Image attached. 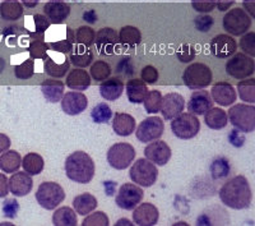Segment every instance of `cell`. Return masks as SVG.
<instances>
[{"label":"cell","mask_w":255,"mask_h":226,"mask_svg":"<svg viewBox=\"0 0 255 226\" xmlns=\"http://www.w3.org/2000/svg\"><path fill=\"white\" fill-rule=\"evenodd\" d=\"M220 198L225 206L232 210H245L250 207L253 193L247 178L238 175L225 183L220 189Z\"/></svg>","instance_id":"cell-1"},{"label":"cell","mask_w":255,"mask_h":226,"mask_svg":"<svg viewBox=\"0 0 255 226\" xmlns=\"http://www.w3.org/2000/svg\"><path fill=\"white\" fill-rule=\"evenodd\" d=\"M95 161L83 151H76L65 160V174L72 182L88 184L95 177Z\"/></svg>","instance_id":"cell-2"},{"label":"cell","mask_w":255,"mask_h":226,"mask_svg":"<svg viewBox=\"0 0 255 226\" xmlns=\"http://www.w3.org/2000/svg\"><path fill=\"white\" fill-rule=\"evenodd\" d=\"M232 127L244 133H252L255 129V107L253 105L236 104L227 114Z\"/></svg>","instance_id":"cell-3"},{"label":"cell","mask_w":255,"mask_h":226,"mask_svg":"<svg viewBox=\"0 0 255 226\" xmlns=\"http://www.w3.org/2000/svg\"><path fill=\"white\" fill-rule=\"evenodd\" d=\"M213 74L208 65L203 63L190 64L183 74V81L190 90H204L212 83Z\"/></svg>","instance_id":"cell-4"},{"label":"cell","mask_w":255,"mask_h":226,"mask_svg":"<svg viewBox=\"0 0 255 226\" xmlns=\"http://www.w3.org/2000/svg\"><path fill=\"white\" fill-rule=\"evenodd\" d=\"M253 18L243 8H232L227 10L222 20L223 28L231 36H243L252 27Z\"/></svg>","instance_id":"cell-5"},{"label":"cell","mask_w":255,"mask_h":226,"mask_svg":"<svg viewBox=\"0 0 255 226\" xmlns=\"http://www.w3.org/2000/svg\"><path fill=\"white\" fill-rule=\"evenodd\" d=\"M36 200L38 205L45 210H55L65 200V192L58 183L44 182L38 186L36 192Z\"/></svg>","instance_id":"cell-6"},{"label":"cell","mask_w":255,"mask_h":226,"mask_svg":"<svg viewBox=\"0 0 255 226\" xmlns=\"http://www.w3.org/2000/svg\"><path fill=\"white\" fill-rule=\"evenodd\" d=\"M158 177V170L156 165L147 159L136 160L129 170V178L136 186L143 188H149L156 183Z\"/></svg>","instance_id":"cell-7"},{"label":"cell","mask_w":255,"mask_h":226,"mask_svg":"<svg viewBox=\"0 0 255 226\" xmlns=\"http://www.w3.org/2000/svg\"><path fill=\"white\" fill-rule=\"evenodd\" d=\"M171 131L177 138L191 139L199 133L200 122L194 114L181 113L171 119Z\"/></svg>","instance_id":"cell-8"},{"label":"cell","mask_w":255,"mask_h":226,"mask_svg":"<svg viewBox=\"0 0 255 226\" xmlns=\"http://www.w3.org/2000/svg\"><path fill=\"white\" fill-rule=\"evenodd\" d=\"M135 150L130 143H115L108 151V163L116 170H125L133 164Z\"/></svg>","instance_id":"cell-9"},{"label":"cell","mask_w":255,"mask_h":226,"mask_svg":"<svg viewBox=\"0 0 255 226\" xmlns=\"http://www.w3.org/2000/svg\"><path fill=\"white\" fill-rule=\"evenodd\" d=\"M254 59L244 52H238V54L235 52L234 56L226 63V72L232 78L245 79L254 74Z\"/></svg>","instance_id":"cell-10"},{"label":"cell","mask_w":255,"mask_h":226,"mask_svg":"<svg viewBox=\"0 0 255 226\" xmlns=\"http://www.w3.org/2000/svg\"><path fill=\"white\" fill-rule=\"evenodd\" d=\"M143 189L133 183H125L119 188L115 203L118 207L125 211H133L143 200Z\"/></svg>","instance_id":"cell-11"},{"label":"cell","mask_w":255,"mask_h":226,"mask_svg":"<svg viewBox=\"0 0 255 226\" xmlns=\"http://www.w3.org/2000/svg\"><path fill=\"white\" fill-rule=\"evenodd\" d=\"M165 132V123L158 116H148L138 125L135 131L136 138L143 143H149L162 137Z\"/></svg>","instance_id":"cell-12"},{"label":"cell","mask_w":255,"mask_h":226,"mask_svg":"<svg viewBox=\"0 0 255 226\" xmlns=\"http://www.w3.org/2000/svg\"><path fill=\"white\" fill-rule=\"evenodd\" d=\"M60 102L64 113L70 116L79 115L88 106L87 96L83 92H78V91H72V92L63 95Z\"/></svg>","instance_id":"cell-13"},{"label":"cell","mask_w":255,"mask_h":226,"mask_svg":"<svg viewBox=\"0 0 255 226\" xmlns=\"http://www.w3.org/2000/svg\"><path fill=\"white\" fill-rule=\"evenodd\" d=\"M145 159L157 166H165L171 159V148L163 141H152L144 148Z\"/></svg>","instance_id":"cell-14"},{"label":"cell","mask_w":255,"mask_h":226,"mask_svg":"<svg viewBox=\"0 0 255 226\" xmlns=\"http://www.w3.org/2000/svg\"><path fill=\"white\" fill-rule=\"evenodd\" d=\"M238 50V42L230 35H217L212 38L211 52L218 59H227Z\"/></svg>","instance_id":"cell-15"},{"label":"cell","mask_w":255,"mask_h":226,"mask_svg":"<svg viewBox=\"0 0 255 226\" xmlns=\"http://www.w3.org/2000/svg\"><path fill=\"white\" fill-rule=\"evenodd\" d=\"M119 42V35L118 32L110 27L99 29L95 36V44L101 55H111L114 54L115 46Z\"/></svg>","instance_id":"cell-16"},{"label":"cell","mask_w":255,"mask_h":226,"mask_svg":"<svg viewBox=\"0 0 255 226\" xmlns=\"http://www.w3.org/2000/svg\"><path fill=\"white\" fill-rule=\"evenodd\" d=\"M185 107V100L180 93L170 92L162 96V105H161V113L165 120L174 119L175 116L181 114Z\"/></svg>","instance_id":"cell-17"},{"label":"cell","mask_w":255,"mask_h":226,"mask_svg":"<svg viewBox=\"0 0 255 226\" xmlns=\"http://www.w3.org/2000/svg\"><path fill=\"white\" fill-rule=\"evenodd\" d=\"M209 95H211L212 100L216 104L220 105V106H231L236 101V99H238V93H236L235 87L225 81L215 83Z\"/></svg>","instance_id":"cell-18"},{"label":"cell","mask_w":255,"mask_h":226,"mask_svg":"<svg viewBox=\"0 0 255 226\" xmlns=\"http://www.w3.org/2000/svg\"><path fill=\"white\" fill-rule=\"evenodd\" d=\"M159 212L152 203H139L133 210V221L139 226H154L158 223Z\"/></svg>","instance_id":"cell-19"},{"label":"cell","mask_w":255,"mask_h":226,"mask_svg":"<svg viewBox=\"0 0 255 226\" xmlns=\"http://www.w3.org/2000/svg\"><path fill=\"white\" fill-rule=\"evenodd\" d=\"M69 4L64 3L63 0H50L45 4L44 13L52 24H61L70 15Z\"/></svg>","instance_id":"cell-20"},{"label":"cell","mask_w":255,"mask_h":226,"mask_svg":"<svg viewBox=\"0 0 255 226\" xmlns=\"http://www.w3.org/2000/svg\"><path fill=\"white\" fill-rule=\"evenodd\" d=\"M9 183V192L12 193L14 197H24L28 193H31L33 188V180L31 175L27 173H13L10 179H8Z\"/></svg>","instance_id":"cell-21"},{"label":"cell","mask_w":255,"mask_h":226,"mask_svg":"<svg viewBox=\"0 0 255 226\" xmlns=\"http://www.w3.org/2000/svg\"><path fill=\"white\" fill-rule=\"evenodd\" d=\"M212 106H213V100L208 91L195 90L191 93L188 102V111L197 116L204 115Z\"/></svg>","instance_id":"cell-22"},{"label":"cell","mask_w":255,"mask_h":226,"mask_svg":"<svg viewBox=\"0 0 255 226\" xmlns=\"http://www.w3.org/2000/svg\"><path fill=\"white\" fill-rule=\"evenodd\" d=\"M113 129L120 137L130 136L135 131V119L130 114L116 113L113 118Z\"/></svg>","instance_id":"cell-23"},{"label":"cell","mask_w":255,"mask_h":226,"mask_svg":"<svg viewBox=\"0 0 255 226\" xmlns=\"http://www.w3.org/2000/svg\"><path fill=\"white\" fill-rule=\"evenodd\" d=\"M124 91V83L120 78H108L102 81L100 84V95L102 96V99L108 100V101H115L123 95Z\"/></svg>","instance_id":"cell-24"},{"label":"cell","mask_w":255,"mask_h":226,"mask_svg":"<svg viewBox=\"0 0 255 226\" xmlns=\"http://www.w3.org/2000/svg\"><path fill=\"white\" fill-rule=\"evenodd\" d=\"M67 86L72 91H84L91 86V75L83 68L70 70L67 77Z\"/></svg>","instance_id":"cell-25"},{"label":"cell","mask_w":255,"mask_h":226,"mask_svg":"<svg viewBox=\"0 0 255 226\" xmlns=\"http://www.w3.org/2000/svg\"><path fill=\"white\" fill-rule=\"evenodd\" d=\"M64 87H65V84L61 81L46 79L41 83V92L47 101L51 104H56V102H60L61 97H63Z\"/></svg>","instance_id":"cell-26"},{"label":"cell","mask_w":255,"mask_h":226,"mask_svg":"<svg viewBox=\"0 0 255 226\" xmlns=\"http://www.w3.org/2000/svg\"><path fill=\"white\" fill-rule=\"evenodd\" d=\"M204 123H206L207 127L213 129V131H221L229 124V118H227L226 111L222 110L221 107L212 106L204 114Z\"/></svg>","instance_id":"cell-27"},{"label":"cell","mask_w":255,"mask_h":226,"mask_svg":"<svg viewBox=\"0 0 255 226\" xmlns=\"http://www.w3.org/2000/svg\"><path fill=\"white\" fill-rule=\"evenodd\" d=\"M70 63L78 68H87L92 64L93 52L90 47H86L83 45L77 44V46H73L70 50Z\"/></svg>","instance_id":"cell-28"},{"label":"cell","mask_w":255,"mask_h":226,"mask_svg":"<svg viewBox=\"0 0 255 226\" xmlns=\"http://www.w3.org/2000/svg\"><path fill=\"white\" fill-rule=\"evenodd\" d=\"M127 95L128 99L131 104H142L144 100L145 95L148 92L147 84L142 81V79L134 78L128 81L127 83Z\"/></svg>","instance_id":"cell-29"},{"label":"cell","mask_w":255,"mask_h":226,"mask_svg":"<svg viewBox=\"0 0 255 226\" xmlns=\"http://www.w3.org/2000/svg\"><path fill=\"white\" fill-rule=\"evenodd\" d=\"M22 165V157L19 152L14 150H6L0 155V170L3 173H15Z\"/></svg>","instance_id":"cell-30"},{"label":"cell","mask_w":255,"mask_h":226,"mask_svg":"<svg viewBox=\"0 0 255 226\" xmlns=\"http://www.w3.org/2000/svg\"><path fill=\"white\" fill-rule=\"evenodd\" d=\"M97 205H99L97 200L91 193H82L73 201V207L81 216H87L88 214L95 211L97 209Z\"/></svg>","instance_id":"cell-31"},{"label":"cell","mask_w":255,"mask_h":226,"mask_svg":"<svg viewBox=\"0 0 255 226\" xmlns=\"http://www.w3.org/2000/svg\"><path fill=\"white\" fill-rule=\"evenodd\" d=\"M44 69L45 73L49 74L50 77L61 78V77H64L70 70V61L67 60V59H61L59 63H56L55 59L51 58V56H47L45 59Z\"/></svg>","instance_id":"cell-32"},{"label":"cell","mask_w":255,"mask_h":226,"mask_svg":"<svg viewBox=\"0 0 255 226\" xmlns=\"http://www.w3.org/2000/svg\"><path fill=\"white\" fill-rule=\"evenodd\" d=\"M23 15V5L19 0H4L0 4V17L4 20H17Z\"/></svg>","instance_id":"cell-33"},{"label":"cell","mask_w":255,"mask_h":226,"mask_svg":"<svg viewBox=\"0 0 255 226\" xmlns=\"http://www.w3.org/2000/svg\"><path fill=\"white\" fill-rule=\"evenodd\" d=\"M52 224L55 226H76L78 225L77 212L70 207H61L52 215Z\"/></svg>","instance_id":"cell-34"},{"label":"cell","mask_w":255,"mask_h":226,"mask_svg":"<svg viewBox=\"0 0 255 226\" xmlns=\"http://www.w3.org/2000/svg\"><path fill=\"white\" fill-rule=\"evenodd\" d=\"M22 166H23L24 171H26L27 174H29L32 177V175H38L40 173H42L45 163L41 155L31 152V154H27L22 159Z\"/></svg>","instance_id":"cell-35"},{"label":"cell","mask_w":255,"mask_h":226,"mask_svg":"<svg viewBox=\"0 0 255 226\" xmlns=\"http://www.w3.org/2000/svg\"><path fill=\"white\" fill-rule=\"evenodd\" d=\"M119 42L129 47H135L142 42V33L136 27L124 26L119 32Z\"/></svg>","instance_id":"cell-36"},{"label":"cell","mask_w":255,"mask_h":226,"mask_svg":"<svg viewBox=\"0 0 255 226\" xmlns=\"http://www.w3.org/2000/svg\"><path fill=\"white\" fill-rule=\"evenodd\" d=\"M91 118L97 124H106L113 119V110L106 102H100L91 111Z\"/></svg>","instance_id":"cell-37"},{"label":"cell","mask_w":255,"mask_h":226,"mask_svg":"<svg viewBox=\"0 0 255 226\" xmlns=\"http://www.w3.org/2000/svg\"><path fill=\"white\" fill-rule=\"evenodd\" d=\"M143 104L148 114H157L161 110V105H162V93L157 90L148 91Z\"/></svg>","instance_id":"cell-38"},{"label":"cell","mask_w":255,"mask_h":226,"mask_svg":"<svg viewBox=\"0 0 255 226\" xmlns=\"http://www.w3.org/2000/svg\"><path fill=\"white\" fill-rule=\"evenodd\" d=\"M238 92L240 99L249 104L255 102V79L249 78L245 81H240L238 84Z\"/></svg>","instance_id":"cell-39"},{"label":"cell","mask_w":255,"mask_h":226,"mask_svg":"<svg viewBox=\"0 0 255 226\" xmlns=\"http://www.w3.org/2000/svg\"><path fill=\"white\" fill-rule=\"evenodd\" d=\"M90 75L92 77L93 81L102 82L105 79H108L111 75V67L110 64H108L104 60H96L95 63L91 64Z\"/></svg>","instance_id":"cell-40"},{"label":"cell","mask_w":255,"mask_h":226,"mask_svg":"<svg viewBox=\"0 0 255 226\" xmlns=\"http://www.w3.org/2000/svg\"><path fill=\"white\" fill-rule=\"evenodd\" d=\"M33 23H35V31H32L29 33L31 38L33 40H44V33L46 29L50 27V20L47 19L46 15L42 14H35L33 15Z\"/></svg>","instance_id":"cell-41"},{"label":"cell","mask_w":255,"mask_h":226,"mask_svg":"<svg viewBox=\"0 0 255 226\" xmlns=\"http://www.w3.org/2000/svg\"><path fill=\"white\" fill-rule=\"evenodd\" d=\"M95 36H96L95 31H93L91 27L82 26L77 29L74 41L79 45H83V46L86 47H91L93 42H95Z\"/></svg>","instance_id":"cell-42"},{"label":"cell","mask_w":255,"mask_h":226,"mask_svg":"<svg viewBox=\"0 0 255 226\" xmlns=\"http://www.w3.org/2000/svg\"><path fill=\"white\" fill-rule=\"evenodd\" d=\"M50 46L45 42L44 40H33L29 44V55L32 59H41L45 60L47 58V51H49Z\"/></svg>","instance_id":"cell-43"},{"label":"cell","mask_w":255,"mask_h":226,"mask_svg":"<svg viewBox=\"0 0 255 226\" xmlns=\"http://www.w3.org/2000/svg\"><path fill=\"white\" fill-rule=\"evenodd\" d=\"M211 173L213 179H222L230 174V164L226 159L220 157L211 165Z\"/></svg>","instance_id":"cell-44"},{"label":"cell","mask_w":255,"mask_h":226,"mask_svg":"<svg viewBox=\"0 0 255 226\" xmlns=\"http://www.w3.org/2000/svg\"><path fill=\"white\" fill-rule=\"evenodd\" d=\"M33 73H35V63L32 58L18 64L14 68V74L18 79H29Z\"/></svg>","instance_id":"cell-45"},{"label":"cell","mask_w":255,"mask_h":226,"mask_svg":"<svg viewBox=\"0 0 255 226\" xmlns=\"http://www.w3.org/2000/svg\"><path fill=\"white\" fill-rule=\"evenodd\" d=\"M110 221H109L108 215L102 211L93 212L92 215L87 216L84 219L82 226H109Z\"/></svg>","instance_id":"cell-46"},{"label":"cell","mask_w":255,"mask_h":226,"mask_svg":"<svg viewBox=\"0 0 255 226\" xmlns=\"http://www.w3.org/2000/svg\"><path fill=\"white\" fill-rule=\"evenodd\" d=\"M240 47L244 51V54L252 56H255V33L254 32H247L241 36Z\"/></svg>","instance_id":"cell-47"},{"label":"cell","mask_w":255,"mask_h":226,"mask_svg":"<svg viewBox=\"0 0 255 226\" xmlns=\"http://www.w3.org/2000/svg\"><path fill=\"white\" fill-rule=\"evenodd\" d=\"M195 47L190 44H184L181 46L177 47L176 50V56L181 63H190L195 59Z\"/></svg>","instance_id":"cell-48"},{"label":"cell","mask_w":255,"mask_h":226,"mask_svg":"<svg viewBox=\"0 0 255 226\" xmlns=\"http://www.w3.org/2000/svg\"><path fill=\"white\" fill-rule=\"evenodd\" d=\"M191 6L198 13H211L216 6V0H191Z\"/></svg>","instance_id":"cell-49"},{"label":"cell","mask_w":255,"mask_h":226,"mask_svg":"<svg viewBox=\"0 0 255 226\" xmlns=\"http://www.w3.org/2000/svg\"><path fill=\"white\" fill-rule=\"evenodd\" d=\"M194 24L197 27L198 31L200 32H209L211 31L212 26L215 24V19L211 17V15H198L194 20Z\"/></svg>","instance_id":"cell-50"},{"label":"cell","mask_w":255,"mask_h":226,"mask_svg":"<svg viewBox=\"0 0 255 226\" xmlns=\"http://www.w3.org/2000/svg\"><path fill=\"white\" fill-rule=\"evenodd\" d=\"M142 81L145 84H154L158 81V70L153 67V65H147L142 69Z\"/></svg>","instance_id":"cell-51"},{"label":"cell","mask_w":255,"mask_h":226,"mask_svg":"<svg viewBox=\"0 0 255 226\" xmlns=\"http://www.w3.org/2000/svg\"><path fill=\"white\" fill-rule=\"evenodd\" d=\"M73 42L70 38H65V40H59V41H54L51 44L49 45L54 51L56 52H61V54H68L70 52V50L73 49Z\"/></svg>","instance_id":"cell-52"},{"label":"cell","mask_w":255,"mask_h":226,"mask_svg":"<svg viewBox=\"0 0 255 226\" xmlns=\"http://www.w3.org/2000/svg\"><path fill=\"white\" fill-rule=\"evenodd\" d=\"M18 211H19V203L17 200L12 198V200H6L3 205V214L5 218L14 219L17 216Z\"/></svg>","instance_id":"cell-53"},{"label":"cell","mask_w":255,"mask_h":226,"mask_svg":"<svg viewBox=\"0 0 255 226\" xmlns=\"http://www.w3.org/2000/svg\"><path fill=\"white\" fill-rule=\"evenodd\" d=\"M116 70H118L119 73H124V74H127V75L134 73V65H131L130 58L122 59V61L118 64V69Z\"/></svg>","instance_id":"cell-54"},{"label":"cell","mask_w":255,"mask_h":226,"mask_svg":"<svg viewBox=\"0 0 255 226\" xmlns=\"http://www.w3.org/2000/svg\"><path fill=\"white\" fill-rule=\"evenodd\" d=\"M229 138H230V142H231V145L235 146V147H241V146L245 143V138H244L243 134H240V132H239L238 129H234V131H231Z\"/></svg>","instance_id":"cell-55"},{"label":"cell","mask_w":255,"mask_h":226,"mask_svg":"<svg viewBox=\"0 0 255 226\" xmlns=\"http://www.w3.org/2000/svg\"><path fill=\"white\" fill-rule=\"evenodd\" d=\"M9 193V183L5 174L0 173V198H5Z\"/></svg>","instance_id":"cell-56"},{"label":"cell","mask_w":255,"mask_h":226,"mask_svg":"<svg viewBox=\"0 0 255 226\" xmlns=\"http://www.w3.org/2000/svg\"><path fill=\"white\" fill-rule=\"evenodd\" d=\"M235 5V0H216V6L221 12H227Z\"/></svg>","instance_id":"cell-57"},{"label":"cell","mask_w":255,"mask_h":226,"mask_svg":"<svg viewBox=\"0 0 255 226\" xmlns=\"http://www.w3.org/2000/svg\"><path fill=\"white\" fill-rule=\"evenodd\" d=\"M10 138L6 134L0 133V154H3L4 151L10 148Z\"/></svg>","instance_id":"cell-58"},{"label":"cell","mask_w":255,"mask_h":226,"mask_svg":"<svg viewBox=\"0 0 255 226\" xmlns=\"http://www.w3.org/2000/svg\"><path fill=\"white\" fill-rule=\"evenodd\" d=\"M243 5L248 14L252 18L255 17V0H243Z\"/></svg>","instance_id":"cell-59"},{"label":"cell","mask_w":255,"mask_h":226,"mask_svg":"<svg viewBox=\"0 0 255 226\" xmlns=\"http://www.w3.org/2000/svg\"><path fill=\"white\" fill-rule=\"evenodd\" d=\"M104 187H105V191H106V195H108L109 197L115 195V188H116L115 182H105Z\"/></svg>","instance_id":"cell-60"},{"label":"cell","mask_w":255,"mask_h":226,"mask_svg":"<svg viewBox=\"0 0 255 226\" xmlns=\"http://www.w3.org/2000/svg\"><path fill=\"white\" fill-rule=\"evenodd\" d=\"M84 20H87L88 23H95L96 20H97V17H96V13L93 10H88V12L84 13L83 15Z\"/></svg>","instance_id":"cell-61"},{"label":"cell","mask_w":255,"mask_h":226,"mask_svg":"<svg viewBox=\"0 0 255 226\" xmlns=\"http://www.w3.org/2000/svg\"><path fill=\"white\" fill-rule=\"evenodd\" d=\"M20 1H22V5H24L26 8H35L40 3V0H20Z\"/></svg>","instance_id":"cell-62"},{"label":"cell","mask_w":255,"mask_h":226,"mask_svg":"<svg viewBox=\"0 0 255 226\" xmlns=\"http://www.w3.org/2000/svg\"><path fill=\"white\" fill-rule=\"evenodd\" d=\"M122 225H128V226H133L134 224L131 221L127 220V219H120L119 221H116L115 226H122Z\"/></svg>","instance_id":"cell-63"}]
</instances>
